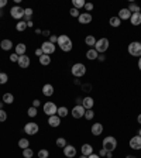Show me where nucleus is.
Wrapping results in <instances>:
<instances>
[{
    "label": "nucleus",
    "mask_w": 141,
    "mask_h": 158,
    "mask_svg": "<svg viewBox=\"0 0 141 158\" xmlns=\"http://www.w3.org/2000/svg\"><path fill=\"white\" fill-rule=\"evenodd\" d=\"M56 44L59 45V48L64 51V52H69L71 49H72V40L69 38L66 34H62V35L58 37V41H56Z\"/></svg>",
    "instance_id": "nucleus-1"
},
{
    "label": "nucleus",
    "mask_w": 141,
    "mask_h": 158,
    "mask_svg": "<svg viewBox=\"0 0 141 158\" xmlns=\"http://www.w3.org/2000/svg\"><path fill=\"white\" fill-rule=\"evenodd\" d=\"M102 146H103V148H105L106 151H114L117 148V140L116 137H113V136H107V137H105V140H103V143H102Z\"/></svg>",
    "instance_id": "nucleus-2"
},
{
    "label": "nucleus",
    "mask_w": 141,
    "mask_h": 158,
    "mask_svg": "<svg viewBox=\"0 0 141 158\" xmlns=\"http://www.w3.org/2000/svg\"><path fill=\"white\" fill-rule=\"evenodd\" d=\"M71 73H72L75 78L85 76V73H86V66H85V64H82V62H76V64H73L72 68H71Z\"/></svg>",
    "instance_id": "nucleus-3"
},
{
    "label": "nucleus",
    "mask_w": 141,
    "mask_h": 158,
    "mask_svg": "<svg viewBox=\"0 0 141 158\" xmlns=\"http://www.w3.org/2000/svg\"><path fill=\"white\" fill-rule=\"evenodd\" d=\"M127 51L131 57H141V42L140 41H133L130 42L129 47H127Z\"/></svg>",
    "instance_id": "nucleus-4"
},
{
    "label": "nucleus",
    "mask_w": 141,
    "mask_h": 158,
    "mask_svg": "<svg viewBox=\"0 0 141 158\" xmlns=\"http://www.w3.org/2000/svg\"><path fill=\"white\" fill-rule=\"evenodd\" d=\"M109 47H110V42H109V40L107 38H100V40H97L96 41V45H95V49H96L99 54H105L107 49H109Z\"/></svg>",
    "instance_id": "nucleus-5"
},
{
    "label": "nucleus",
    "mask_w": 141,
    "mask_h": 158,
    "mask_svg": "<svg viewBox=\"0 0 141 158\" xmlns=\"http://www.w3.org/2000/svg\"><path fill=\"white\" fill-rule=\"evenodd\" d=\"M10 16L14 18V20H18L21 21V18L24 17V8L21 7V6H13L12 8H10Z\"/></svg>",
    "instance_id": "nucleus-6"
},
{
    "label": "nucleus",
    "mask_w": 141,
    "mask_h": 158,
    "mask_svg": "<svg viewBox=\"0 0 141 158\" xmlns=\"http://www.w3.org/2000/svg\"><path fill=\"white\" fill-rule=\"evenodd\" d=\"M42 110H44V113L49 117V116L56 114V112H58V106H56L54 102H47V103H44V106H42Z\"/></svg>",
    "instance_id": "nucleus-7"
},
{
    "label": "nucleus",
    "mask_w": 141,
    "mask_h": 158,
    "mask_svg": "<svg viewBox=\"0 0 141 158\" xmlns=\"http://www.w3.org/2000/svg\"><path fill=\"white\" fill-rule=\"evenodd\" d=\"M24 131H25V134H28V136H34V134H37L38 131H40V126H38L37 123H34V122L25 123Z\"/></svg>",
    "instance_id": "nucleus-8"
},
{
    "label": "nucleus",
    "mask_w": 141,
    "mask_h": 158,
    "mask_svg": "<svg viewBox=\"0 0 141 158\" xmlns=\"http://www.w3.org/2000/svg\"><path fill=\"white\" fill-rule=\"evenodd\" d=\"M41 49H42V52L45 54V55H51V54L55 52V44H52V42H49V41H44L42 44H41Z\"/></svg>",
    "instance_id": "nucleus-9"
},
{
    "label": "nucleus",
    "mask_w": 141,
    "mask_h": 158,
    "mask_svg": "<svg viewBox=\"0 0 141 158\" xmlns=\"http://www.w3.org/2000/svg\"><path fill=\"white\" fill-rule=\"evenodd\" d=\"M85 107L82 105H76V106H73V109L72 112H71V114H72V117L73 119H82L85 116Z\"/></svg>",
    "instance_id": "nucleus-10"
},
{
    "label": "nucleus",
    "mask_w": 141,
    "mask_h": 158,
    "mask_svg": "<svg viewBox=\"0 0 141 158\" xmlns=\"http://www.w3.org/2000/svg\"><path fill=\"white\" fill-rule=\"evenodd\" d=\"M129 146L131 150H141V137L140 136H134V137L130 138V141H129Z\"/></svg>",
    "instance_id": "nucleus-11"
},
{
    "label": "nucleus",
    "mask_w": 141,
    "mask_h": 158,
    "mask_svg": "<svg viewBox=\"0 0 141 158\" xmlns=\"http://www.w3.org/2000/svg\"><path fill=\"white\" fill-rule=\"evenodd\" d=\"M62 150H64V155L66 158H73L76 155V147H73L72 144H66V147Z\"/></svg>",
    "instance_id": "nucleus-12"
},
{
    "label": "nucleus",
    "mask_w": 141,
    "mask_h": 158,
    "mask_svg": "<svg viewBox=\"0 0 141 158\" xmlns=\"http://www.w3.org/2000/svg\"><path fill=\"white\" fill-rule=\"evenodd\" d=\"M18 66H20L21 69H25L30 66V64H31V59H30V57H28L27 54L25 55H21V57H18Z\"/></svg>",
    "instance_id": "nucleus-13"
},
{
    "label": "nucleus",
    "mask_w": 141,
    "mask_h": 158,
    "mask_svg": "<svg viewBox=\"0 0 141 158\" xmlns=\"http://www.w3.org/2000/svg\"><path fill=\"white\" fill-rule=\"evenodd\" d=\"M78 21L81 23V24H89V23H92V14L90 13H81L79 17H78Z\"/></svg>",
    "instance_id": "nucleus-14"
},
{
    "label": "nucleus",
    "mask_w": 141,
    "mask_h": 158,
    "mask_svg": "<svg viewBox=\"0 0 141 158\" xmlns=\"http://www.w3.org/2000/svg\"><path fill=\"white\" fill-rule=\"evenodd\" d=\"M93 105H95V100H93V97L86 96V97H83V99H82V106L85 107V110L93 109Z\"/></svg>",
    "instance_id": "nucleus-15"
},
{
    "label": "nucleus",
    "mask_w": 141,
    "mask_h": 158,
    "mask_svg": "<svg viewBox=\"0 0 141 158\" xmlns=\"http://www.w3.org/2000/svg\"><path fill=\"white\" fill-rule=\"evenodd\" d=\"M13 47H14V44H13V41L8 40V38H4V40H2V42H0V48L3 49V51H10Z\"/></svg>",
    "instance_id": "nucleus-16"
},
{
    "label": "nucleus",
    "mask_w": 141,
    "mask_h": 158,
    "mask_svg": "<svg viewBox=\"0 0 141 158\" xmlns=\"http://www.w3.org/2000/svg\"><path fill=\"white\" fill-rule=\"evenodd\" d=\"M90 131H92L93 136H100V134L103 133V124H102V123H95V124H92Z\"/></svg>",
    "instance_id": "nucleus-17"
},
{
    "label": "nucleus",
    "mask_w": 141,
    "mask_h": 158,
    "mask_svg": "<svg viewBox=\"0 0 141 158\" xmlns=\"http://www.w3.org/2000/svg\"><path fill=\"white\" fill-rule=\"evenodd\" d=\"M81 154L82 155H86V157H89L90 154H93V147L90 146V144H82L81 147Z\"/></svg>",
    "instance_id": "nucleus-18"
},
{
    "label": "nucleus",
    "mask_w": 141,
    "mask_h": 158,
    "mask_svg": "<svg viewBox=\"0 0 141 158\" xmlns=\"http://www.w3.org/2000/svg\"><path fill=\"white\" fill-rule=\"evenodd\" d=\"M48 124L51 127H59L61 117H59V116H56V114H54V116H49V117H48Z\"/></svg>",
    "instance_id": "nucleus-19"
},
{
    "label": "nucleus",
    "mask_w": 141,
    "mask_h": 158,
    "mask_svg": "<svg viewBox=\"0 0 141 158\" xmlns=\"http://www.w3.org/2000/svg\"><path fill=\"white\" fill-rule=\"evenodd\" d=\"M25 51H27V45L23 44V42H20V44H17L16 47H14V52H16L18 57L25 55Z\"/></svg>",
    "instance_id": "nucleus-20"
},
{
    "label": "nucleus",
    "mask_w": 141,
    "mask_h": 158,
    "mask_svg": "<svg viewBox=\"0 0 141 158\" xmlns=\"http://www.w3.org/2000/svg\"><path fill=\"white\" fill-rule=\"evenodd\" d=\"M131 14H133V13L130 12L129 8H121L120 12H119V18H120V20H130V17H131Z\"/></svg>",
    "instance_id": "nucleus-21"
},
{
    "label": "nucleus",
    "mask_w": 141,
    "mask_h": 158,
    "mask_svg": "<svg viewBox=\"0 0 141 158\" xmlns=\"http://www.w3.org/2000/svg\"><path fill=\"white\" fill-rule=\"evenodd\" d=\"M42 95L47 97L52 96L54 95V86L51 85V83H45L44 86H42Z\"/></svg>",
    "instance_id": "nucleus-22"
},
{
    "label": "nucleus",
    "mask_w": 141,
    "mask_h": 158,
    "mask_svg": "<svg viewBox=\"0 0 141 158\" xmlns=\"http://www.w3.org/2000/svg\"><path fill=\"white\" fill-rule=\"evenodd\" d=\"M130 23L133 25H141V13H133L130 17Z\"/></svg>",
    "instance_id": "nucleus-23"
},
{
    "label": "nucleus",
    "mask_w": 141,
    "mask_h": 158,
    "mask_svg": "<svg viewBox=\"0 0 141 158\" xmlns=\"http://www.w3.org/2000/svg\"><path fill=\"white\" fill-rule=\"evenodd\" d=\"M97 57H99V52H97L95 48H89L88 49V52H86V58H88V59L95 61V59H97Z\"/></svg>",
    "instance_id": "nucleus-24"
},
{
    "label": "nucleus",
    "mask_w": 141,
    "mask_h": 158,
    "mask_svg": "<svg viewBox=\"0 0 141 158\" xmlns=\"http://www.w3.org/2000/svg\"><path fill=\"white\" fill-rule=\"evenodd\" d=\"M96 38H95V35H86V38H85V44L88 45L89 48H95V45H96Z\"/></svg>",
    "instance_id": "nucleus-25"
},
{
    "label": "nucleus",
    "mask_w": 141,
    "mask_h": 158,
    "mask_svg": "<svg viewBox=\"0 0 141 158\" xmlns=\"http://www.w3.org/2000/svg\"><path fill=\"white\" fill-rule=\"evenodd\" d=\"M68 113H69L68 107H65V106H61V107H58L56 116H59L61 119H64V117H66V116H68Z\"/></svg>",
    "instance_id": "nucleus-26"
},
{
    "label": "nucleus",
    "mask_w": 141,
    "mask_h": 158,
    "mask_svg": "<svg viewBox=\"0 0 141 158\" xmlns=\"http://www.w3.org/2000/svg\"><path fill=\"white\" fill-rule=\"evenodd\" d=\"M13 102H14V96H13L10 92H7V93L3 95V103L4 105H12Z\"/></svg>",
    "instance_id": "nucleus-27"
},
{
    "label": "nucleus",
    "mask_w": 141,
    "mask_h": 158,
    "mask_svg": "<svg viewBox=\"0 0 141 158\" xmlns=\"http://www.w3.org/2000/svg\"><path fill=\"white\" fill-rule=\"evenodd\" d=\"M40 64L42 65V66H48L49 64H51V57L49 55H42V57H40Z\"/></svg>",
    "instance_id": "nucleus-28"
},
{
    "label": "nucleus",
    "mask_w": 141,
    "mask_h": 158,
    "mask_svg": "<svg viewBox=\"0 0 141 158\" xmlns=\"http://www.w3.org/2000/svg\"><path fill=\"white\" fill-rule=\"evenodd\" d=\"M109 23H110V25L112 27H120L121 25V20L119 18V17H110V20H109Z\"/></svg>",
    "instance_id": "nucleus-29"
},
{
    "label": "nucleus",
    "mask_w": 141,
    "mask_h": 158,
    "mask_svg": "<svg viewBox=\"0 0 141 158\" xmlns=\"http://www.w3.org/2000/svg\"><path fill=\"white\" fill-rule=\"evenodd\" d=\"M85 4H86V2H85V0H73V2H72L73 8H76V10H79V8H83Z\"/></svg>",
    "instance_id": "nucleus-30"
},
{
    "label": "nucleus",
    "mask_w": 141,
    "mask_h": 158,
    "mask_svg": "<svg viewBox=\"0 0 141 158\" xmlns=\"http://www.w3.org/2000/svg\"><path fill=\"white\" fill-rule=\"evenodd\" d=\"M18 147H20L21 150H25V148L30 147V141H28L27 138H20L18 140Z\"/></svg>",
    "instance_id": "nucleus-31"
},
{
    "label": "nucleus",
    "mask_w": 141,
    "mask_h": 158,
    "mask_svg": "<svg viewBox=\"0 0 141 158\" xmlns=\"http://www.w3.org/2000/svg\"><path fill=\"white\" fill-rule=\"evenodd\" d=\"M25 29H27V23H25V20H21V21H18L16 24V30L17 31H25Z\"/></svg>",
    "instance_id": "nucleus-32"
},
{
    "label": "nucleus",
    "mask_w": 141,
    "mask_h": 158,
    "mask_svg": "<svg viewBox=\"0 0 141 158\" xmlns=\"http://www.w3.org/2000/svg\"><path fill=\"white\" fill-rule=\"evenodd\" d=\"M37 113H38V109L37 107H28V110H27V114H28V117H37Z\"/></svg>",
    "instance_id": "nucleus-33"
},
{
    "label": "nucleus",
    "mask_w": 141,
    "mask_h": 158,
    "mask_svg": "<svg viewBox=\"0 0 141 158\" xmlns=\"http://www.w3.org/2000/svg\"><path fill=\"white\" fill-rule=\"evenodd\" d=\"M55 144H56V147H59V148H65V147H66V140L59 137V138H56Z\"/></svg>",
    "instance_id": "nucleus-34"
},
{
    "label": "nucleus",
    "mask_w": 141,
    "mask_h": 158,
    "mask_svg": "<svg viewBox=\"0 0 141 158\" xmlns=\"http://www.w3.org/2000/svg\"><path fill=\"white\" fill-rule=\"evenodd\" d=\"M23 157H24V158H32V157H34V151L28 147V148L23 150Z\"/></svg>",
    "instance_id": "nucleus-35"
},
{
    "label": "nucleus",
    "mask_w": 141,
    "mask_h": 158,
    "mask_svg": "<svg viewBox=\"0 0 141 158\" xmlns=\"http://www.w3.org/2000/svg\"><path fill=\"white\" fill-rule=\"evenodd\" d=\"M8 82V75L6 72H0V85H6Z\"/></svg>",
    "instance_id": "nucleus-36"
},
{
    "label": "nucleus",
    "mask_w": 141,
    "mask_h": 158,
    "mask_svg": "<svg viewBox=\"0 0 141 158\" xmlns=\"http://www.w3.org/2000/svg\"><path fill=\"white\" fill-rule=\"evenodd\" d=\"M49 157V151L45 150V148H41L38 151V158H48Z\"/></svg>",
    "instance_id": "nucleus-37"
},
{
    "label": "nucleus",
    "mask_w": 141,
    "mask_h": 158,
    "mask_svg": "<svg viewBox=\"0 0 141 158\" xmlns=\"http://www.w3.org/2000/svg\"><path fill=\"white\" fill-rule=\"evenodd\" d=\"M32 16V8H30V7H27V8H24V17H25V23L27 21H30V17Z\"/></svg>",
    "instance_id": "nucleus-38"
},
{
    "label": "nucleus",
    "mask_w": 141,
    "mask_h": 158,
    "mask_svg": "<svg viewBox=\"0 0 141 158\" xmlns=\"http://www.w3.org/2000/svg\"><path fill=\"white\" fill-rule=\"evenodd\" d=\"M127 8L131 13H140V6H137V4H134V3H130V6Z\"/></svg>",
    "instance_id": "nucleus-39"
},
{
    "label": "nucleus",
    "mask_w": 141,
    "mask_h": 158,
    "mask_svg": "<svg viewBox=\"0 0 141 158\" xmlns=\"http://www.w3.org/2000/svg\"><path fill=\"white\" fill-rule=\"evenodd\" d=\"M85 119H86V120H92L93 117H95V112H93L92 109L90 110H86V112H85V116H83Z\"/></svg>",
    "instance_id": "nucleus-40"
},
{
    "label": "nucleus",
    "mask_w": 141,
    "mask_h": 158,
    "mask_svg": "<svg viewBox=\"0 0 141 158\" xmlns=\"http://www.w3.org/2000/svg\"><path fill=\"white\" fill-rule=\"evenodd\" d=\"M7 120V113H6V110H0V123H3Z\"/></svg>",
    "instance_id": "nucleus-41"
},
{
    "label": "nucleus",
    "mask_w": 141,
    "mask_h": 158,
    "mask_svg": "<svg viewBox=\"0 0 141 158\" xmlns=\"http://www.w3.org/2000/svg\"><path fill=\"white\" fill-rule=\"evenodd\" d=\"M69 13H71V16H72V17H76V18L79 17V14H81V13H79V10H76V8H73V7L69 10Z\"/></svg>",
    "instance_id": "nucleus-42"
},
{
    "label": "nucleus",
    "mask_w": 141,
    "mask_h": 158,
    "mask_svg": "<svg viewBox=\"0 0 141 158\" xmlns=\"http://www.w3.org/2000/svg\"><path fill=\"white\" fill-rule=\"evenodd\" d=\"M85 10H86V13L92 12V10H93V4L92 3H86V4H85Z\"/></svg>",
    "instance_id": "nucleus-43"
},
{
    "label": "nucleus",
    "mask_w": 141,
    "mask_h": 158,
    "mask_svg": "<svg viewBox=\"0 0 141 158\" xmlns=\"http://www.w3.org/2000/svg\"><path fill=\"white\" fill-rule=\"evenodd\" d=\"M10 61L12 62H18V55H17L16 52L12 54V55H10Z\"/></svg>",
    "instance_id": "nucleus-44"
},
{
    "label": "nucleus",
    "mask_w": 141,
    "mask_h": 158,
    "mask_svg": "<svg viewBox=\"0 0 141 158\" xmlns=\"http://www.w3.org/2000/svg\"><path fill=\"white\" fill-rule=\"evenodd\" d=\"M82 89H83L85 92H90V89H92V86L89 85V83H86V85H82Z\"/></svg>",
    "instance_id": "nucleus-45"
},
{
    "label": "nucleus",
    "mask_w": 141,
    "mask_h": 158,
    "mask_svg": "<svg viewBox=\"0 0 141 158\" xmlns=\"http://www.w3.org/2000/svg\"><path fill=\"white\" fill-rule=\"evenodd\" d=\"M35 55H37L38 58L44 55V52H42V49H41V47H40V48H37V49H35Z\"/></svg>",
    "instance_id": "nucleus-46"
},
{
    "label": "nucleus",
    "mask_w": 141,
    "mask_h": 158,
    "mask_svg": "<svg viewBox=\"0 0 141 158\" xmlns=\"http://www.w3.org/2000/svg\"><path fill=\"white\" fill-rule=\"evenodd\" d=\"M40 105H41V102L38 100V99L32 100V107H37V109H38V107H40Z\"/></svg>",
    "instance_id": "nucleus-47"
},
{
    "label": "nucleus",
    "mask_w": 141,
    "mask_h": 158,
    "mask_svg": "<svg viewBox=\"0 0 141 158\" xmlns=\"http://www.w3.org/2000/svg\"><path fill=\"white\" fill-rule=\"evenodd\" d=\"M56 41H58V37H56V35H49V42L55 44Z\"/></svg>",
    "instance_id": "nucleus-48"
},
{
    "label": "nucleus",
    "mask_w": 141,
    "mask_h": 158,
    "mask_svg": "<svg viewBox=\"0 0 141 158\" xmlns=\"http://www.w3.org/2000/svg\"><path fill=\"white\" fill-rule=\"evenodd\" d=\"M106 154H107V151H106L105 148H102V150L99 151V157H100V158L102 157H106Z\"/></svg>",
    "instance_id": "nucleus-49"
},
{
    "label": "nucleus",
    "mask_w": 141,
    "mask_h": 158,
    "mask_svg": "<svg viewBox=\"0 0 141 158\" xmlns=\"http://www.w3.org/2000/svg\"><path fill=\"white\" fill-rule=\"evenodd\" d=\"M7 6V0H0V8H3Z\"/></svg>",
    "instance_id": "nucleus-50"
},
{
    "label": "nucleus",
    "mask_w": 141,
    "mask_h": 158,
    "mask_svg": "<svg viewBox=\"0 0 141 158\" xmlns=\"http://www.w3.org/2000/svg\"><path fill=\"white\" fill-rule=\"evenodd\" d=\"M88 158H100V157H99V154H95V153H93V154H90Z\"/></svg>",
    "instance_id": "nucleus-51"
},
{
    "label": "nucleus",
    "mask_w": 141,
    "mask_h": 158,
    "mask_svg": "<svg viewBox=\"0 0 141 158\" xmlns=\"http://www.w3.org/2000/svg\"><path fill=\"white\" fill-rule=\"evenodd\" d=\"M97 59H99V61H105V55H99Z\"/></svg>",
    "instance_id": "nucleus-52"
},
{
    "label": "nucleus",
    "mask_w": 141,
    "mask_h": 158,
    "mask_svg": "<svg viewBox=\"0 0 141 158\" xmlns=\"http://www.w3.org/2000/svg\"><path fill=\"white\" fill-rule=\"evenodd\" d=\"M106 157H107V158H112V157H113L112 151H107V154H106Z\"/></svg>",
    "instance_id": "nucleus-53"
},
{
    "label": "nucleus",
    "mask_w": 141,
    "mask_h": 158,
    "mask_svg": "<svg viewBox=\"0 0 141 158\" xmlns=\"http://www.w3.org/2000/svg\"><path fill=\"white\" fill-rule=\"evenodd\" d=\"M137 122H138V124H141V113L137 116Z\"/></svg>",
    "instance_id": "nucleus-54"
},
{
    "label": "nucleus",
    "mask_w": 141,
    "mask_h": 158,
    "mask_svg": "<svg viewBox=\"0 0 141 158\" xmlns=\"http://www.w3.org/2000/svg\"><path fill=\"white\" fill-rule=\"evenodd\" d=\"M42 35H45V37H48V35H51V34H49V31H42Z\"/></svg>",
    "instance_id": "nucleus-55"
},
{
    "label": "nucleus",
    "mask_w": 141,
    "mask_h": 158,
    "mask_svg": "<svg viewBox=\"0 0 141 158\" xmlns=\"http://www.w3.org/2000/svg\"><path fill=\"white\" fill-rule=\"evenodd\" d=\"M138 69H140V71H141V57L138 58Z\"/></svg>",
    "instance_id": "nucleus-56"
},
{
    "label": "nucleus",
    "mask_w": 141,
    "mask_h": 158,
    "mask_svg": "<svg viewBox=\"0 0 141 158\" xmlns=\"http://www.w3.org/2000/svg\"><path fill=\"white\" fill-rule=\"evenodd\" d=\"M27 27H32V21H31V20L27 21Z\"/></svg>",
    "instance_id": "nucleus-57"
},
{
    "label": "nucleus",
    "mask_w": 141,
    "mask_h": 158,
    "mask_svg": "<svg viewBox=\"0 0 141 158\" xmlns=\"http://www.w3.org/2000/svg\"><path fill=\"white\" fill-rule=\"evenodd\" d=\"M3 105H4V103H3V100H2V102H0V110L3 109Z\"/></svg>",
    "instance_id": "nucleus-58"
},
{
    "label": "nucleus",
    "mask_w": 141,
    "mask_h": 158,
    "mask_svg": "<svg viewBox=\"0 0 141 158\" xmlns=\"http://www.w3.org/2000/svg\"><path fill=\"white\" fill-rule=\"evenodd\" d=\"M126 158H136V157H133V155H127Z\"/></svg>",
    "instance_id": "nucleus-59"
},
{
    "label": "nucleus",
    "mask_w": 141,
    "mask_h": 158,
    "mask_svg": "<svg viewBox=\"0 0 141 158\" xmlns=\"http://www.w3.org/2000/svg\"><path fill=\"white\" fill-rule=\"evenodd\" d=\"M79 158H88V157H86V155H82V154H81V157H79Z\"/></svg>",
    "instance_id": "nucleus-60"
},
{
    "label": "nucleus",
    "mask_w": 141,
    "mask_h": 158,
    "mask_svg": "<svg viewBox=\"0 0 141 158\" xmlns=\"http://www.w3.org/2000/svg\"><path fill=\"white\" fill-rule=\"evenodd\" d=\"M138 136H140V137H141V129L138 130Z\"/></svg>",
    "instance_id": "nucleus-61"
},
{
    "label": "nucleus",
    "mask_w": 141,
    "mask_h": 158,
    "mask_svg": "<svg viewBox=\"0 0 141 158\" xmlns=\"http://www.w3.org/2000/svg\"><path fill=\"white\" fill-rule=\"evenodd\" d=\"M0 72H2V71H0Z\"/></svg>",
    "instance_id": "nucleus-62"
}]
</instances>
